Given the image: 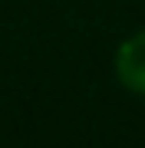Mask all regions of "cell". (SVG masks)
Masks as SVG:
<instances>
[{"instance_id": "6da1fadb", "label": "cell", "mask_w": 145, "mask_h": 148, "mask_svg": "<svg viewBox=\"0 0 145 148\" xmlns=\"http://www.w3.org/2000/svg\"><path fill=\"white\" fill-rule=\"evenodd\" d=\"M115 76L129 92L145 99V30L122 40V46L115 53Z\"/></svg>"}]
</instances>
